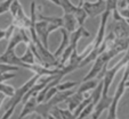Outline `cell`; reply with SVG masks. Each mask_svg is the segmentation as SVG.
<instances>
[{"instance_id":"6da1fadb","label":"cell","mask_w":129,"mask_h":119,"mask_svg":"<svg viewBox=\"0 0 129 119\" xmlns=\"http://www.w3.org/2000/svg\"><path fill=\"white\" fill-rule=\"evenodd\" d=\"M40 78V76L36 75L34 74L33 77H31L27 82H25L24 84L21 86V88H15V93L14 95H13L12 98L9 99V101L7 102V104H6V110L9 109V108H16V106L18 104V103H21L22 102V99L24 98V95L27 93V91L30 90V88L33 86L34 84H36L37 82H38V80Z\"/></svg>"},{"instance_id":"7a4b0ae2","label":"cell","mask_w":129,"mask_h":119,"mask_svg":"<svg viewBox=\"0 0 129 119\" xmlns=\"http://www.w3.org/2000/svg\"><path fill=\"white\" fill-rule=\"evenodd\" d=\"M59 28L61 27L57 26V25L48 24L47 22H44V20H37L36 24H34V30H36L37 36L41 41L42 46L46 49H48V38L50 35V33H53L54 31Z\"/></svg>"},{"instance_id":"3957f363","label":"cell","mask_w":129,"mask_h":119,"mask_svg":"<svg viewBox=\"0 0 129 119\" xmlns=\"http://www.w3.org/2000/svg\"><path fill=\"white\" fill-rule=\"evenodd\" d=\"M81 8L85 10L88 16L96 17L102 15L106 10V4H105V0H96L95 2L85 1L81 6Z\"/></svg>"},{"instance_id":"277c9868","label":"cell","mask_w":129,"mask_h":119,"mask_svg":"<svg viewBox=\"0 0 129 119\" xmlns=\"http://www.w3.org/2000/svg\"><path fill=\"white\" fill-rule=\"evenodd\" d=\"M0 64H6V65L16 66L18 68H26V69H30V66H31L24 65L21 61L20 57L16 56L15 50H5V52L0 56Z\"/></svg>"},{"instance_id":"5b68a950","label":"cell","mask_w":129,"mask_h":119,"mask_svg":"<svg viewBox=\"0 0 129 119\" xmlns=\"http://www.w3.org/2000/svg\"><path fill=\"white\" fill-rule=\"evenodd\" d=\"M111 102H112V96H109V95H102L100 99V101L95 104L94 108V111L91 114V119H100L101 114L107 110L111 106Z\"/></svg>"},{"instance_id":"8992f818","label":"cell","mask_w":129,"mask_h":119,"mask_svg":"<svg viewBox=\"0 0 129 119\" xmlns=\"http://www.w3.org/2000/svg\"><path fill=\"white\" fill-rule=\"evenodd\" d=\"M111 15L110 10H105L102 15H101V24H100V28L97 32V36L95 38V41H94V49H97L98 46L102 44L103 40L105 38V26H106L107 20H109V16Z\"/></svg>"},{"instance_id":"52a82bcc","label":"cell","mask_w":129,"mask_h":119,"mask_svg":"<svg viewBox=\"0 0 129 119\" xmlns=\"http://www.w3.org/2000/svg\"><path fill=\"white\" fill-rule=\"evenodd\" d=\"M112 32L114 34L115 39H124L129 38V25L126 23V20L122 22H113Z\"/></svg>"},{"instance_id":"ba28073f","label":"cell","mask_w":129,"mask_h":119,"mask_svg":"<svg viewBox=\"0 0 129 119\" xmlns=\"http://www.w3.org/2000/svg\"><path fill=\"white\" fill-rule=\"evenodd\" d=\"M90 36V32L88 30L85 28V26H78V28L71 34L70 36V43L69 46H72L73 50H77V46H78V41L81 38H89Z\"/></svg>"},{"instance_id":"9c48e42d","label":"cell","mask_w":129,"mask_h":119,"mask_svg":"<svg viewBox=\"0 0 129 119\" xmlns=\"http://www.w3.org/2000/svg\"><path fill=\"white\" fill-rule=\"evenodd\" d=\"M62 20H63V28L69 34H72L73 32L78 28V23H77L73 14L63 15Z\"/></svg>"},{"instance_id":"30bf717a","label":"cell","mask_w":129,"mask_h":119,"mask_svg":"<svg viewBox=\"0 0 129 119\" xmlns=\"http://www.w3.org/2000/svg\"><path fill=\"white\" fill-rule=\"evenodd\" d=\"M37 106H38V103H37L36 96L29 99L24 103V106H23V109H22V111H21V114L18 116V118H17V119H23V118H25L26 116H29V114H34Z\"/></svg>"},{"instance_id":"8fae6325","label":"cell","mask_w":129,"mask_h":119,"mask_svg":"<svg viewBox=\"0 0 129 119\" xmlns=\"http://www.w3.org/2000/svg\"><path fill=\"white\" fill-rule=\"evenodd\" d=\"M85 94H81V93H74V94H72L70 98H68V99L65 100L66 103H68V110L71 112H73L74 110H76V108L78 107L79 104H80L81 102L85 100Z\"/></svg>"},{"instance_id":"7c38bea8","label":"cell","mask_w":129,"mask_h":119,"mask_svg":"<svg viewBox=\"0 0 129 119\" xmlns=\"http://www.w3.org/2000/svg\"><path fill=\"white\" fill-rule=\"evenodd\" d=\"M59 31H61V33H62V42H61L58 48L56 49V51L53 54L55 58H58V57L62 54V52L69 46V43H70V34H69L63 27H61Z\"/></svg>"},{"instance_id":"4fadbf2b","label":"cell","mask_w":129,"mask_h":119,"mask_svg":"<svg viewBox=\"0 0 129 119\" xmlns=\"http://www.w3.org/2000/svg\"><path fill=\"white\" fill-rule=\"evenodd\" d=\"M128 48H129V38H124V39H115L113 44L109 49H112L115 54H119L120 52L127 51Z\"/></svg>"},{"instance_id":"5bb4252c","label":"cell","mask_w":129,"mask_h":119,"mask_svg":"<svg viewBox=\"0 0 129 119\" xmlns=\"http://www.w3.org/2000/svg\"><path fill=\"white\" fill-rule=\"evenodd\" d=\"M100 82L101 80H96V78L90 80H87V82H81L80 84H79V88H78V90H77L76 92L77 93H81V94H86L87 92L94 90V88L98 85V83Z\"/></svg>"},{"instance_id":"9a60e30c","label":"cell","mask_w":129,"mask_h":119,"mask_svg":"<svg viewBox=\"0 0 129 119\" xmlns=\"http://www.w3.org/2000/svg\"><path fill=\"white\" fill-rule=\"evenodd\" d=\"M39 20H44V22H47L48 24L51 25H57L59 27H63V20L62 17H56V16H45V15L41 14V10L39 12V14L37 15Z\"/></svg>"},{"instance_id":"2e32d148","label":"cell","mask_w":129,"mask_h":119,"mask_svg":"<svg viewBox=\"0 0 129 119\" xmlns=\"http://www.w3.org/2000/svg\"><path fill=\"white\" fill-rule=\"evenodd\" d=\"M59 6H61L62 9H63L64 15L74 14V12L77 10V7H78V6L73 5L71 0H59Z\"/></svg>"},{"instance_id":"e0dca14e","label":"cell","mask_w":129,"mask_h":119,"mask_svg":"<svg viewBox=\"0 0 129 119\" xmlns=\"http://www.w3.org/2000/svg\"><path fill=\"white\" fill-rule=\"evenodd\" d=\"M73 16H74L77 23H78V26H83L86 20H87V17H88V15L86 14V12L81 7H77V10L74 12Z\"/></svg>"},{"instance_id":"ac0fdd59","label":"cell","mask_w":129,"mask_h":119,"mask_svg":"<svg viewBox=\"0 0 129 119\" xmlns=\"http://www.w3.org/2000/svg\"><path fill=\"white\" fill-rule=\"evenodd\" d=\"M21 61H22L24 65H34L36 64V58H34L33 54H32L31 49L29 46H26V51H25V54H23L22 57H20Z\"/></svg>"},{"instance_id":"d6986e66","label":"cell","mask_w":129,"mask_h":119,"mask_svg":"<svg viewBox=\"0 0 129 119\" xmlns=\"http://www.w3.org/2000/svg\"><path fill=\"white\" fill-rule=\"evenodd\" d=\"M102 92H103V82L101 80V82L98 83L97 86L93 90V93H91V95H90L93 104H96V103L100 101L101 96H102Z\"/></svg>"},{"instance_id":"ffe728a7","label":"cell","mask_w":129,"mask_h":119,"mask_svg":"<svg viewBox=\"0 0 129 119\" xmlns=\"http://www.w3.org/2000/svg\"><path fill=\"white\" fill-rule=\"evenodd\" d=\"M89 103H91V98H90V95H89V96H88V98H86V99L83 100L82 102H81L80 104H79L78 107L76 108V110H74V111L72 112V114H73V116H74V118H76V119L78 118V117H79V114H81V111H82V110L85 109V108L87 107L88 104H89Z\"/></svg>"},{"instance_id":"44dd1931","label":"cell","mask_w":129,"mask_h":119,"mask_svg":"<svg viewBox=\"0 0 129 119\" xmlns=\"http://www.w3.org/2000/svg\"><path fill=\"white\" fill-rule=\"evenodd\" d=\"M0 93H3L5 96L12 98L15 93V88L12 85L5 84V83H0Z\"/></svg>"},{"instance_id":"7402d4cb","label":"cell","mask_w":129,"mask_h":119,"mask_svg":"<svg viewBox=\"0 0 129 119\" xmlns=\"http://www.w3.org/2000/svg\"><path fill=\"white\" fill-rule=\"evenodd\" d=\"M80 84L79 82H65V83H59L56 86L57 91L62 92V91H68V90H72L73 88H76Z\"/></svg>"},{"instance_id":"603a6c76","label":"cell","mask_w":129,"mask_h":119,"mask_svg":"<svg viewBox=\"0 0 129 119\" xmlns=\"http://www.w3.org/2000/svg\"><path fill=\"white\" fill-rule=\"evenodd\" d=\"M94 108H95V104H93V102L89 103V104H88L87 107L82 110V111H81V114H79V117L77 119H85L87 116H90V114H93V111H94Z\"/></svg>"},{"instance_id":"cb8c5ba5","label":"cell","mask_w":129,"mask_h":119,"mask_svg":"<svg viewBox=\"0 0 129 119\" xmlns=\"http://www.w3.org/2000/svg\"><path fill=\"white\" fill-rule=\"evenodd\" d=\"M20 69L16 66H10L6 65V64H0V74H5V73H14Z\"/></svg>"},{"instance_id":"d4e9b609","label":"cell","mask_w":129,"mask_h":119,"mask_svg":"<svg viewBox=\"0 0 129 119\" xmlns=\"http://www.w3.org/2000/svg\"><path fill=\"white\" fill-rule=\"evenodd\" d=\"M12 2H13V0H4V1L0 2V15L9 12V7L12 5Z\"/></svg>"},{"instance_id":"484cf974","label":"cell","mask_w":129,"mask_h":119,"mask_svg":"<svg viewBox=\"0 0 129 119\" xmlns=\"http://www.w3.org/2000/svg\"><path fill=\"white\" fill-rule=\"evenodd\" d=\"M21 6L22 5L20 4V0H13L12 5H10V7H9V12H10V14H12V17H15L17 10H18V8H20Z\"/></svg>"},{"instance_id":"4316f807","label":"cell","mask_w":129,"mask_h":119,"mask_svg":"<svg viewBox=\"0 0 129 119\" xmlns=\"http://www.w3.org/2000/svg\"><path fill=\"white\" fill-rule=\"evenodd\" d=\"M58 112L61 114L62 119H76L74 116H73V114L71 111H69L68 109H61V108H58Z\"/></svg>"},{"instance_id":"83f0119b","label":"cell","mask_w":129,"mask_h":119,"mask_svg":"<svg viewBox=\"0 0 129 119\" xmlns=\"http://www.w3.org/2000/svg\"><path fill=\"white\" fill-rule=\"evenodd\" d=\"M57 92H58V91H57L56 86H55V88H49L48 91H47L46 95H45V101H44V102H47V101H49V100H50L51 98L54 96V95L56 94Z\"/></svg>"},{"instance_id":"f1b7e54d","label":"cell","mask_w":129,"mask_h":119,"mask_svg":"<svg viewBox=\"0 0 129 119\" xmlns=\"http://www.w3.org/2000/svg\"><path fill=\"white\" fill-rule=\"evenodd\" d=\"M16 73H5V74H0V83H5L6 80L15 78Z\"/></svg>"},{"instance_id":"f546056e","label":"cell","mask_w":129,"mask_h":119,"mask_svg":"<svg viewBox=\"0 0 129 119\" xmlns=\"http://www.w3.org/2000/svg\"><path fill=\"white\" fill-rule=\"evenodd\" d=\"M111 14H112V17H113V22H122V20H124L123 18L120 16L118 9H114L112 12H111Z\"/></svg>"},{"instance_id":"4dcf8cb0","label":"cell","mask_w":129,"mask_h":119,"mask_svg":"<svg viewBox=\"0 0 129 119\" xmlns=\"http://www.w3.org/2000/svg\"><path fill=\"white\" fill-rule=\"evenodd\" d=\"M14 110H15V108H9V109H7L5 111V114H3V117H1V118L0 119H9L10 117H12V114H14Z\"/></svg>"},{"instance_id":"1f68e13d","label":"cell","mask_w":129,"mask_h":119,"mask_svg":"<svg viewBox=\"0 0 129 119\" xmlns=\"http://www.w3.org/2000/svg\"><path fill=\"white\" fill-rule=\"evenodd\" d=\"M118 12H119L120 16H121L124 20H129V9H128V8H126V9H121V10H118Z\"/></svg>"},{"instance_id":"d6a6232c","label":"cell","mask_w":129,"mask_h":119,"mask_svg":"<svg viewBox=\"0 0 129 119\" xmlns=\"http://www.w3.org/2000/svg\"><path fill=\"white\" fill-rule=\"evenodd\" d=\"M6 38V30H0V40H4Z\"/></svg>"},{"instance_id":"836d02e7","label":"cell","mask_w":129,"mask_h":119,"mask_svg":"<svg viewBox=\"0 0 129 119\" xmlns=\"http://www.w3.org/2000/svg\"><path fill=\"white\" fill-rule=\"evenodd\" d=\"M5 95L3 94V93H0V108H1V106H3V102H4V100H5Z\"/></svg>"},{"instance_id":"e575fe53","label":"cell","mask_w":129,"mask_h":119,"mask_svg":"<svg viewBox=\"0 0 129 119\" xmlns=\"http://www.w3.org/2000/svg\"><path fill=\"white\" fill-rule=\"evenodd\" d=\"M50 2H53L54 5H56V6H59V0H49Z\"/></svg>"},{"instance_id":"d590c367","label":"cell","mask_w":129,"mask_h":119,"mask_svg":"<svg viewBox=\"0 0 129 119\" xmlns=\"http://www.w3.org/2000/svg\"><path fill=\"white\" fill-rule=\"evenodd\" d=\"M79 1V5H78V7H81V6H82V4L85 2V1H87V0H78Z\"/></svg>"},{"instance_id":"8d00e7d4","label":"cell","mask_w":129,"mask_h":119,"mask_svg":"<svg viewBox=\"0 0 129 119\" xmlns=\"http://www.w3.org/2000/svg\"><path fill=\"white\" fill-rule=\"evenodd\" d=\"M47 119H56V118H54L53 116H50V114H48V116H47Z\"/></svg>"},{"instance_id":"74e56055","label":"cell","mask_w":129,"mask_h":119,"mask_svg":"<svg viewBox=\"0 0 129 119\" xmlns=\"http://www.w3.org/2000/svg\"><path fill=\"white\" fill-rule=\"evenodd\" d=\"M124 86H126V88H129V80H127V82H126V84H124Z\"/></svg>"},{"instance_id":"f35d334b","label":"cell","mask_w":129,"mask_h":119,"mask_svg":"<svg viewBox=\"0 0 129 119\" xmlns=\"http://www.w3.org/2000/svg\"><path fill=\"white\" fill-rule=\"evenodd\" d=\"M124 1H126V5H127V8H128V9H129V0H124Z\"/></svg>"},{"instance_id":"ab89813d","label":"cell","mask_w":129,"mask_h":119,"mask_svg":"<svg viewBox=\"0 0 129 119\" xmlns=\"http://www.w3.org/2000/svg\"><path fill=\"white\" fill-rule=\"evenodd\" d=\"M34 119H44V118H41V117H40V116H38V114H37V116L34 117Z\"/></svg>"}]
</instances>
